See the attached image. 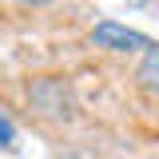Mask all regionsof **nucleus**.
Segmentation results:
<instances>
[{"mask_svg":"<svg viewBox=\"0 0 159 159\" xmlns=\"http://www.w3.org/2000/svg\"><path fill=\"white\" fill-rule=\"evenodd\" d=\"M28 99L36 103V111H44V116H52V119L72 116V92H68L64 80H36L28 88Z\"/></svg>","mask_w":159,"mask_h":159,"instance_id":"1","label":"nucleus"},{"mask_svg":"<svg viewBox=\"0 0 159 159\" xmlns=\"http://www.w3.org/2000/svg\"><path fill=\"white\" fill-rule=\"evenodd\" d=\"M16 139V127H12V119H4L0 116V143H12Z\"/></svg>","mask_w":159,"mask_h":159,"instance_id":"4","label":"nucleus"},{"mask_svg":"<svg viewBox=\"0 0 159 159\" xmlns=\"http://www.w3.org/2000/svg\"><path fill=\"white\" fill-rule=\"evenodd\" d=\"M92 44L96 48H107V52H139V48H151V40L135 32V28H123L116 20H103L92 28Z\"/></svg>","mask_w":159,"mask_h":159,"instance_id":"2","label":"nucleus"},{"mask_svg":"<svg viewBox=\"0 0 159 159\" xmlns=\"http://www.w3.org/2000/svg\"><path fill=\"white\" fill-rule=\"evenodd\" d=\"M16 4H48V0H16Z\"/></svg>","mask_w":159,"mask_h":159,"instance_id":"5","label":"nucleus"},{"mask_svg":"<svg viewBox=\"0 0 159 159\" xmlns=\"http://www.w3.org/2000/svg\"><path fill=\"white\" fill-rule=\"evenodd\" d=\"M135 80H139V88H143V92L159 96V44H151V48H147V56H143V64H139Z\"/></svg>","mask_w":159,"mask_h":159,"instance_id":"3","label":"nucleus"}]
</instances>
